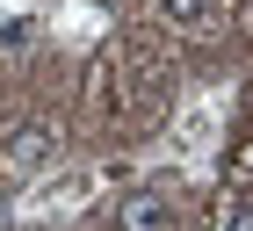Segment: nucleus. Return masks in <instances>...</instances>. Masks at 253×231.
I'll use <instances>...</instances> for the list:
<instances>
[{"label":"nucleus","instance_id":"nucleus-1","mask_svg":"<svg viewBox=\"0 0 253 231\" xmlns=\"http://www.w3.org/2000/svg\"><path fill=\"white\" fill-rule=\"evenodd\" d=\"M94 188H101V173H37L29 181V210H80V202H94Z\"/></svg>","mask_w":253,"mask_h":231},{"label":"nucleus","instance_id":"nucleus-5","mask_svg":"<svg viewBox=\"0 0 253 231\" xmlns=\"http://www.w3.org/2000/svg\"><path fill=\"white\" fill-rule=\"evenodd\" d=\"M152 15L167 29H210L217 22V0H152Z\"/></svg>","mask_w":253,"mask_h":231},{"label":"nucleus","instance_id":"nucleus-2","mask_svg":"<svg viewBox=\"0 0 253 231\" xmlns=\"http://www.w3.org/2000/svg\"><path fill=\"white\" fill-rule=\"evenodd\" d=\"M51 159H58V130H51V123H22V130L7 137V166L29 173V181L51 173Z\"/></svg>","mask_w":253,"mask_h":231},{"label":"nucleus","instance_id":"nucleus-4","mask_svg":"<svg viewBox=\"0 0 253 231\" xmlns=\"http://www.w3.org/2000/svg\"><path fill=\"white\" fill-rule=\"evenodd\" d=\"M116 231H174V210H167V195H152V188L123 195V210H116Z\"/></svg>","mask_w":253,"mask_h":231},{"label":"nucleus","instance_id":"nucleus-6","mask_svg":"<svg viewBox=\"0 0 253 231\" xmlns=\"http://www.w3.org/2000/svg\"><path fill=\"white\" fill-rule=\"evenodd\" d=\"M217 231H253V195H239L232 210H224V224H217Z\"/></svg>","mask_w":253,"mask_h":231},{"label":"nucleus","instance_id":"nucleus-3","mask_svg":"<svg viewBox=\"0 0 253 231\" xmlns=\"http://www.w3.org/2000/svg\"><path fill=\"white\" fill-rule=\"evenodd\" d=\"M210 145H217V109H210V101L181 109V116H174V130H167V152H174V159H203Z\"/></svg>","mask_w":253,"mask_h":231}]
</instances>
